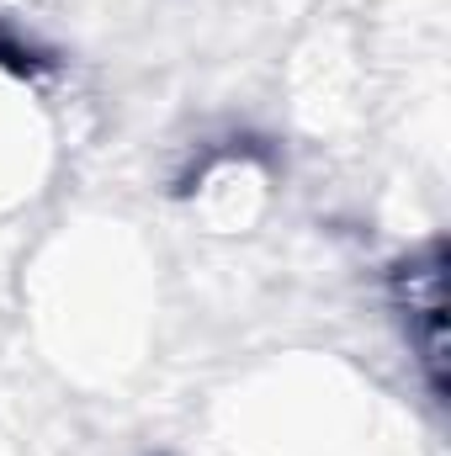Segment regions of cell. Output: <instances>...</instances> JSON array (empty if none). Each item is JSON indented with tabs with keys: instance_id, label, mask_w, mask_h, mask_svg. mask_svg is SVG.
I'll list each match as a JSON object with an SVG mask.
<instances>
[{
	"instance_id": "1",
	"label": "cell",
	"mask_w": 451,
	"mask_h": 456,
	"mask_svg": "<svg viewBox=\"0 0 451 456\" xmlns=\"http://www.w3.org/2000/svg\"><path fill=\"white\" fill-rule=\"evenodd\" d=\"M441 265H447L441 249H425V255H409L398 265V281H393L409 350L420 355L436 398L447 393V271Z\"/></svg>"
}]
</instances>
